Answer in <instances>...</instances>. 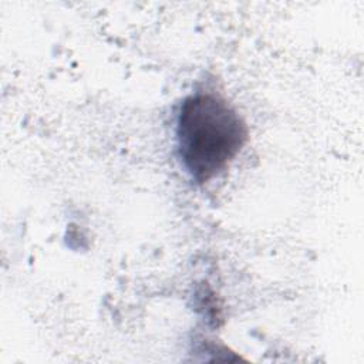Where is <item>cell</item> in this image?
<instances>
[{
    "mask_svg": "<svg viewBox=\"0 0 364 364\" xmlns=\"http://www.w3.org/2000/svg\"><path fill=\"white\" fill-rule=\"evenodd\" d=\"M175 134L182 166L199 185L225 171L249 138L239 112L223 97L208 91L182 101Z\"/></svg>",
    "mask_w": 364,
    "mask_h": 364,
    "instance_id": "6da1fadb",
    "label": "cell"
}]
</instances>
